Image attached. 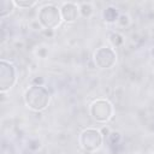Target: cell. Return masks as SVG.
<instances>
[{"label": "cell", "mask_w": 154, "mask_h": 154, "mask_svg": "<svg viewBox=\"0 0 154 154\" xmlns=\"http://www.w3.org/2000/svg\"><path fill=\"white\" fill-rule=\"evenodd\" d=\"M79 6V14L82 18H90L94 14V4L89 2V1H83V2H78Z\"/></svg>", "instance_id": "obj_10"}, {"label": "cell", "mask_w": 154, "mask_h": 154, "mask_svg": "<svg viewBox=\"0 0 154 154\" xmlns=\"http://www.w3.org/2000/svg\"><path fill=\"white\" fill-rule=\"evenodd\" d=\"M23 102L32 112H43L51 103V93L45 85H30L24 90Z\"/></svg>", "instance_id": "obj_1"}, {"label": "cell", "mask_w": 154, "mask_h": 154, "mask_svg": "<svg viewBox=\"0 0 154 154\" xmlns=\"http://www.w3.org/2000/svg\"><path fill=\"white\" fill-rule=\"evenodd\" d=\"M108 42L111 43V47L113 48H118V47H122L125 42L124 40V36L118 32V31H111L108 34Z\"/></svg>", "instance_id": "obj_11"}, {"label": "cell", "mask_w": 154, "mask_h": 154, "mask_svg": "<svg viewBox=\"0 0 154 154\" xmlns=\"http://www.w3.org/2000/svg\"><path fill=\"white\" fill-rule=\"evenodd\" d=\"M105 143V138L97 128H84L78 135V144L81 149L88 154L97 153Z\"/></svg>", "instance_id": "obj_2"}, {"label": "cell", "mask_w": 154, "mask_h": 154, "mask_svg": "<svg viewBox=\"0 0 154 154\" xmlns=\"http://www.w3.org/2000/svg\"><path fill=\"white\" fill-rule=\"evenodd\" d=\"M120 12L118 11L117 7L109 5L107 7H105L102 10V13H101V17H102V20L107 24H116L118 17H119Z\"/></svg>", "instance_id": "obj_8"}, {"label": "cell", "mask_w": 154, "mask_h": 154, "mask_svg": "<svg viewBox=\"0 0 154 154\" xmlns=\"http://www.w3.org/2000/svg\"><path fill=\"white\" fill-rule=\"evenodd\" d=\"M122 138H123L122 132H119V131H117V130H111V132H109V135H108V137H107V141L109 142V144L117 146V144L120 143Z\"/></svg>", "instance_id": "obj_14"}, {"label": "cell", "mask_w": 154, "mask_h": 154, "mask_svg": "<svg viewBox=\"0 0 154 154\" xmlns=\"http://www.w3.org/2000/svg\"><path fill=\"white\" fill-rule=\"evenodd\" d=\"M28 26H29V29L35 30V31H40V32L43 30V28L41 26V24L38 23V20H37V19H31V20H29Z\"/></svg>", "instance_id": "obj_17"}, {"label": "cell", "mask_w": 154, "mask_h": 154, "mask_svg": "<svg viewBox=\"0 0 154 154\" xmlns=\"http://www.w3.org/2000/svg\"><path fill=\"white\" fill-rule=\"evenodd\" d=\"M131 23H132L131 17H130L128 13L122 12V13L119 14L117 22H116V26L119 28V29H128V28L131 25Z\"/></svg>", "instance_id": "obj_12"}, {"label": "cell", "mask_w": 154, "mask_h": 154, "mask_svg": "<svg viewBox=\"0 0 154 154\" xmlns=\"http://www.w3.org/2000/svg\"><path fill=\"white\" fill-rule=\"evenodd\" d=\"M60 13H61V18H63V23L66 24H73L78 20V18L81 17L79 14V6L78 2H73V1H65L61 2L60 6Z\"/></svg>", "instance_id": "obj_7"}, {"label": "cell", "mask_w": 154, "mask_h": 154, "mask_svg": "<svg viewBox=\"0 0 154 154\" xmlns=\"http://www.w3.org/2000/svg\"><path fill=\"white\" fill-rule=\"evenodd\" d=\"M89 116L94 122L106 124L114 116V106L108 99L97 97L89 105Z\"/></svg>", "instance_id": "obj_4"}, {"label": "cell", "mask_w": 154, "mask_h": 154, "mask_svg": "<svg viewBox=\"0 0 154 154\" xmlns=\"http://www.w3.org/2000/svg\"><path fill=\"white\" fill-rule=\"evenodd\" d=\"M131 154H138V153H131Z\"/></svg>", "instance_id": "obj_21"}, {"label": "cell", "mask_w": 154, "mask_h": 154, "mask_svg": "<svg viewBox=\"0 0 154 154\" xmlns=\"http://www.w3.org/2000/svg\"><path fill=\"white\" fill-rule=\"evenodd\" d=\"M100 131H101V134H102V136H103V138L106 141L107 137H108V135H109V132H111V130L108 129V126H103V128L100 129Z\"/></svg>", "instance_id": "obj_19"}, {"label": "cell", "mask_w": 154, "mask_h": 154, "mask_svg": "<svg viewBox=\"0 0 154 154\" xmlns=\"http://www.w3.org/2000/svg\"><path fill=\"white\" fill-rule=\"evenodd\" d=\"M152 154H154V150H153V152H152Z\"/></svg>", "instance_id": "obj_22"}, {"label": "cell", "mask_w": 154, "mask_h": 154, "mask_svg": "<svg viewBox=\"0 0 154 154\" xmlns=\"http://www.w3.org/2000/svg\"><path fill=\"white\" fill-rule=\"evenodd\" d=\"M34 54H35V57H36L37 59H46V58L48 57V54H49V51H48L47 46L40 45V46H37V47L35 48Z\"/></svg>", "instance_id": "obj_15"}, {"label": "cell", "mask_w": 154, "mask_h": 154, "mask_svg": "<svg viewBox=\"0 0 154 154\" xmlns=\"http://www.w3.org/2000/svg\"><path fill=\"white\" fill-rule=\"evenodd\" d=\"M36 19L38 20V23L45 30H52V31L58 29L63 23L59 6L51 2L43 4L42 6L38 7Z\"/></svg>", "instance_id": "obj_3"}, {"label": "cell", "mask_w": 154, "mask_h": 154, "mask_svg": "<svg viewBox=\"0 0 154 154\" xmlns=\"http://www.w3.org/2000/svg\"><path fill=\"white\" fill-rule=\"evenodd\" d=\"M118 60L117 52L113 47L111 46H100L93 52L91 61L95 67L100 70H111L112 67L116 66Z\"/></svg>", "instance_id": "obj_5"}, {"label": "cell", "mask_w": 154, "mask_h": 154, "mask_svg": "<svg viewBox=\"0 0 154 154\" xmlns=\"http://www.w3.org/2000/svg\"><path fill=\"white\" fill-rule=\"evenodd\" d=\"M17 8L22 10H30L38 5V1H30V0H13Z\"/></svg>", "instance_id": "obj_13"}, {"label": "cell", "mask_w": 154, "mask_h": 154, "mask_svg": "<svg viewBox=\"0 0 154 154\" xmlns=\"http://www.w3.org/2000/svg\"><path fill=\"white\" fill-rule=\"evenodd\" d=\"M16 5L13 0H1L0 1V18L5 19L8 16H11L14 10H16Z\"/></svg>", "instance_id": "obj_9"}, {"label": "cell", "mask_w": 154, "mask_h": 154, "mask_svg": "<svg viewBox=\"0 0 154 154\" xmlns=\"http://www.w3.org/2000/svg\"><path fill=\"white\" fill-rule=\"evenodd\" d=\"M149 55H150L152 59H154V46H152V47L149 48Z\"/></svg>", "instance_id": "obj_20"}, {"label": "cell", "mask_w": 154, "mask_h": 154, "mask_svg": "<svg viewBox=\"0 0 154 154\" xmlns=\"http://www.w3.org/2000/svg\"><path fill=\"white\" fill-rule=\"evenodd\" d=\"M18 82V71L13 63L1 59L0 60V93L4 95L10 91Z\"/></svg>", "instance_id": "obj_6"}, {"label": "cell", "mask_w": 154, "mask_h": 154, "mask_svg": "<svg viewBox=\"0 0 154 154\" xmlns=\"http://www.w3.org/2000/svg\"><path fill=\"white\" fill-rule=\"evenodd\" d=\"M28 148H29V150H31V152H37V150L41 148V141L37 140V138L30 140L29 143H28Z\"/></svg>", "instance_id": "obj_16"}, {"label": "cell", "mask_w": 154, "mask_h": 154, "mask_svg": "<svg viewBox=\"0 0 154 154\" xmlns=\"http://www.w3.org/2000/svg\"><path fill=\"white\" fill-rule=\"evenodd\" d=\"M31 84H32V85H45V79H43V77H41V76L34 77V78L31 79Z\"/></svg>", "instance_id": "obj_18"}]
</instances>
